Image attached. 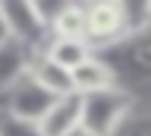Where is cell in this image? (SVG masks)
<instances>
[{
    "instance_id": "cell-1",
    "label": "cell",
    "mask_w": 151,
    "mask_h": 136,
    "mask_svg": "<svg viewBox=\"0 0 151 136\" xmlns=\"http://www.w3.org/2000/svg\"><path fill=\"white\" fill-rule=\"evenodd\" d=\"M133 110H136V101L122 86L83 95V130L95 136H116V130Z\"/></svg>"
},
{
    "instance_id": "cell-2",
    "label": "cell",
    "mask_w": 151,
    "mask_h": 136,
    "mask_svg": "<svg viewBox=\"0 0 151 136\" xmlns=\"http://www.w3.org/2000/svg\"><path fill=\"white\" fill-rule=\"evenodd\" d=\"M0 18L12 39L36 47L39 53L45 50L50 39V15L45 12V6L30 3V0H6L0 3Z\"/></svg>"
},
{
    "instance_id": "cell-3",
    "label": "cell",
    "mask_w": 151,
    "mask_h": 136,
    "mask_svg": "<svg viewBox=\"0 0 151 136\" xmlns=\"http://www.w3.org/2000/svg\"><path fill=\"white\" fill-rule=\"evenodd\" d=\"M130 36L127 24V6L107 0V3H89L86 6V42L98 50H110L119 42Z\"/></svg>"
},
{
    "instance_id": "cell-4",
    "label": "cell",
    "mask_w": 151,
    "mask_h": 136,
    "mask_svg": "<svg viewBox=\"0 0 151 136\" xmlns=\"http://www.w3.org/2000/svg\"><path fill=\"white\" fill-rule=\"evenodd\" d=\"M53 95L33 77V71L30 74H24L18 83H12L3 95H0V110H6V112H12V115H18V118H24V121H33V124H39L45 115H47V110L53 107Z\"/></svg>"
},
{
    "instance_id": "cell-5",
    "label": "cell",
    "mask_w": 151,
    "mask_h": 136,
    "mask_svg": "<svg viewBox=\"0 0 151 136\" xmlns=\"http://www.w3.org/2000/svg\"><path fill=\"white\" fill-rule=\"evenodd\" d=\"M45 136H74L83 127V95L71 92L53 101L47 115L39 121Z\"/></svg>"
},
{
    "instance_id": "cell-6",
    "label": "cell",
    "mask_w": 151,
    "mask_h": 136,
    "mask_svg": "<svg viewBox=\"0 0 151 136\" xmlns=\"http://www.w3.org/2000/svg\"><path fill=\"white\" fill-rule=\"evenodd\" d=\"M39 50L6 36L3 42H0V95H3L12 83H18L24 74H30V68L36 62Z\"/></svg>"
},
{
    "instance_id": "cell-7",
    "label": "cell",
    "mask_w": 151,
    "mask_h": 136,
    "mask_svg": "<svg viewBox=\"0 0 151 136\" xmlns=\"http://www.w3.org/2000/svg\"><path fill=\"white\" fill-rule=\"evenodd\" d=\"M71 80H74V92H77V95H95V92H104V89L119 86V77L113 71V65L104 56H98V53L89 56L83 65L74 68Z\"/></svg>"
},
{
    "instance_id": "cell-8",
    "label": "cell",
    "mask_w": 151,
    "mask_h": 136,
    "mask_svg": "<svg viewBox=\"0 0 151 136\" xmlns=\"http://www.w3.org/2000/svg\"><path fill=\"white\" fill-rule=\"evenodd\" d=\"M95 47L86 42V39H47V44H45V56L50 59V62H56L59 68H65V71H74L77 65H83L89 56H95L92 53Z\"/></svg>"
},
{
    "instance_id": "cell-9",
    "label": "cell",
    "mask_w": 151,
    "mask_h": 136,
    "mask_svg": "<svg viewBox=\"0 0 151 136\" xmlns=\"http://www.w3.org/2000/svg\"><path fill=\"white\" fill-rule=\"evenodd\" d=\"M50 36L53 39H86V6L65 3L50 15Z\"/></svg>"
},
{
    "instance_id": "cell-10",
    "label": "cell",
    "mask_w": 151,
    "mask_h": 136,
    "mask_svg": "<svg viewBox=\"0 0 151 136\" xmlns=\"http://www.w3.org/2000/svg\"><path fill=\"white\" fill-rule=\"evenodd\" d=\"M33 77L53 95V98H62V95H71L74 92V80H71V71H65V68H59L56 62H50L45 53H39L36 56V62H33Z\"/></svg>"
},
{
    "instance_id": "cell-11",
    "label": "cell",
    "mask_w": 151,
    "mask_h": 136,
    "mask_svg": "<svg viewBox=\"0 0 151 136\" xmlns=\"http://www.w3.org/2000/svg\"><path fill=\"white\" fill-rule=\"evenodd\" d=\"M0 136H45L39 124L33 121H24L6 110H0Z\"/></svg>"
},
{
    "instance_id": "cell-12",
    "label": "cell",
    "mask_w": 151,
    "mask_h": 136,
    "mask_svg": "<svg viewBox=\"0 0 151 136\" xmlns=\"http://www.w3.org/2000/svg\"><path fill=\"white\" fill-rule=\"evenodd\" d=\"M116 136H151V112L133 110L122 121V127L116 130Z\"/></svg>"
},
{
    "instance_id": "cell-13",
    "label": "cell",
    "mask_w": 151,
    "mask_h": 136,
    "mask_svg": "<svg viewBox=\"0 0 151 136\" xmlns=\"http://www.w3.org/2000/svg\"><path fill=\"white\" fill-rule=\"evenodd\" d=\"M6 36H9V33H6V24H3V18H0V42H3Z\"/></svg>"
},
{
    "instance_id": "cell-14",
    "label": "cell",
    "mask_w": 151,
    "mask_h": 136,
    "mask_svg": "<svg viewBox=\"0 0 151 136\" xmlns=\"http://www.w3.org/2000/svg\"><path fill=\"white\" fill-rule=\"evenodd\" d=\"M74 136H95V133H89V130H83V127H80V130L74 133Z\"/></svg>"
}]
</instances>
